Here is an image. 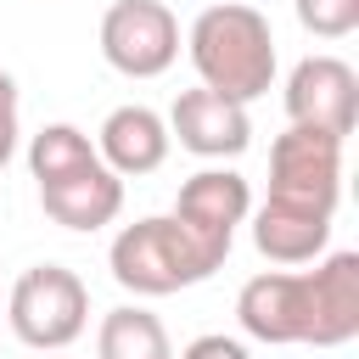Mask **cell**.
Masks as SVG:
<instances>
[{
    "instance_id": "obj_1",
    "label": "cell",
    "mask_w": 359,
    "mask_h": 359,
    "mask_svg": "<svg viewBox=\"0 0 359 359\" xmlns=\"http://www.w3.org/2000/svg\"><path fill=\"white\" fill-rule=\"evenodd\" d=\"M191 67L208 90L230 95V101H258L275 84V34L269 17L241 6V0H219L208 11H196L191 34Z\"/></svg>"
},
{
    "instance_id": "obj_2",
    "label": "cell",
    "mask_w": 359,
    "mask_h": 359,
    "mask_svg": "<svg viewBox=\"0 0 359 359\" xmlns=\"http://www.w3.org/2000/svg\"><path fill=\"white\" fill-rule=\"evenodd\" d=\"M107 269L123 292L135 297H168V292H185V286H202L219 264L191 241V230L174 219V213H151V219H135L112 236L107 247Z\"/></svg>"
},
{
    "instance_id": "obj_3",
    "label": "cell",
    "mask_w": 359,
    "mask_h": 359,
    "mask_svg": "<svg viewBox=\"0 0 359 359\" xmlns=\"http://www.w3.org/2000/svg\"><path fill=\"white\" fill-rule=\"evenodd\" d=\"M6 325H11V337H17L22 348L62 353V348L79 342L84 325H90V292H84V280H79L67 264H28V269L11 280Z\"/></svg>"
},
{
    "instance_id": "obj_4",
    "label": "cell",
    "mask_w": 359,
    "mask_h": 359,
    "mask_svg": "<svg viewBox=\"0 0 359 359\" xmlns=\"http://www.w3.org/2000/svg\"><path fill=\"white\" fill-rule=\"evenodd\" d=\"M342 196V140L309 123H286L269 146V202H292L309 213H337Z\"/></svg>"
},
{
    "instance_id": "obj_5",
    "label": "cell",
    "mask_w": 359,
    "mask_h": 359,
    "mask_svg": "<svg viewBox=\"0 0 359 359\" xmlns=\"http://www.w3.org/2000/svg\"><path fill=\"white\" fill-rule=\"evenodd\" d=\"M101 56L123 79H157L180 56V22L163 0H112L101 17Z\"/></svg>"
},
{
    "instance_id": "obj_6",
    "label": "cell",
    "mask_w": 359,
    "mask_h": 359,
    "mask_svg": "<svg viewBox=\"0 0 359 359\" xmlns=\"http://www.w3.org/2000/svg\"><path fill=\"white\" fill-rule=\"evenodd\" d=\"M247 213H252V191H247V180H241L236 168H202V174H191V180L180 185V196H174V219L191 230V241H196L213 264L230 258L236 230L247 224Z\"/></svg>"
},
{
    "instance_id": "obj_7",
    "label": "cell",
    "mask_w": 359,
    "mask_h": 359,
    "mask_svg": "<svg viewBox=\"0 0 359 359\" xmlns=\"http://www.w3.org/2000/svg\"><path fill=\"white\" fill-rule=\"evenodd\" d=\"M359 337V252H325L303 269V342L342 348Z\"/></svg>"
},
{
    "instance_id": "obj_8",
    "label": "cell",
    "mask_w": 359,
    "mask_h": 359,
    "mask_svg": "<svg viewBox=\"0 0 359 359\" xmlns=\"http://www.w3.org/2000/svg\"><path fill=\"white\" fill-rule=\"evenodd\" d=\"M286 118L348 140L359 118V73L342 56H303L286 79Z\"/></svg>"
},
{
    "instance_id": "obj_9",
    "label": "cell",
    "mask_w": 359,
    "mask_h": 359,
    "mask_svg": "<svg viewBox=\"0 0 359 359\" xmlns=\"http://www.w3.org/2000/svg\"><path fill=\"white\" fill-rule=\"evenodd\" d=\"M168 140H180L196 157H241L252 146L247 101H230V95L196 84V90L174 95V107H168Z\"/></svg>"
},
{
    "instance_id": "obj_10",
    "label": "cell",
    "mask_w": 359,
    "mask_h": 359,
    "mask_svg": "<svg viewBox=\"0 0 359 359\" xmlns=\"http://www.w3.org/2000/svg\"><path fill=\"white\" fill-rule=\"evenodd\" d=\"M39 208L62 224V230H101L123 213V180L101 163V151L67 174L39 180Z\"/></svg>"
},
{
    "instance_id": "obj_11",
    "label": "cell",
    "mask_w": 359,
    "mask_h": 359,
    "mask_svg": "<svg viewBox=\"0 0 359 359\" xmlns=\"http://www.w3.org/2000/svg\"><path fill=\"white\" fill-rule=\"evenodd\" d=\"M236 320L252 342H303V269H264L236 292Z\"/></svg>"
},
{
    "instance_id": "obj_12",
    "label": "cell",
    "mask_w": 359,
    "mask_h": 359,
    "mask_svg": "<svg viewBox=\"0 0 359 359\" xmlns=\"http://www.w3.org/2000/svg\"><path fill=\"white\" fill-rule=\"evenodd\" d=\"M168 146H174V140H168V118H157V112L140 107V101L112 107V112L101 118V135H95V151H101V163H107L118 180H140V174L163 168Z\"/></svg>"
},
{
    "instance_id": "obj_13",
    "label": "cell",
    "mask_w": 359,
    "mask_h": 359,
    "mask_svg": "<svg viewBox=\"0 0 359 359\" xmlns=\"http://www.w3.org/2000/svg\"><path fill=\"white\" fill-rule=\"evenodd\" d=\"M331 241V213H309L292 202H269L252 213V247L269 264H314Z\"/></svg>"
},
{
    "instance_id": "obj_14",
    "label": "cell",
    "mask_w": 359,
    "mask_h": 359,
    "mask_svg": "<svg viewBox=\"0 0 359 359\" xmlns=\"http://www.w3.org/2000/svg\"><path fill=\"white\" fill-rule=\"evenodd\" d=\"M95 359H174V342L163 331V320L140 303L107 309L101 331H95Z\"/></svg>"
},
{
    "instance_id": "obj_15",
    "label": "cell",
    "mask_w": 359,
    "mask_h": 359,
    "mask_svg": "<svg viewBox=\"0 0 359 359\" xmlns=\"http://www.w3.org/2000/svg\"><path fill=\"white\" fill-rule=\"evenodd\" d=\"M95 157V140L79 129V123H45L34 140H28V174L34 180H50V174H67L79 163Z\"/></svg>"
},
{
    "instance_id": "obj_16",
    "label": "cell",
    "mask_w": 359,
    "mask_h": 359,
    "mask_svg": "<svg viewBox=\"0 0 359 359\" xmlns=\"http://www.w3.org/2000/svg\"><path fill=\"white\" fill-rule=\"evenodd\" d=\"M292 6L314 39H348L359 28V0H292Z\"/></svg>"
},
{
    "instance_id": "obj_17",
    "label": "cell",
    "mask_w": 359,
    "mask_h": 359,
    "mask_svg": "<svg viewBox=\"0 0 359 359\" xmlns=\"http://www.w3.org/2000/svg\"><path fill=\"white\" fill-rule=\"evenodd\" d=\"M180 359H252V348L241 337H224V331H208V337H191L180 348Z\"/></svg>"
},
{
    "instance_id": "obj_18",
    "label": "cell",
    "mask_w": 359,
    "mask_h": 359,
    "mask_svg": "<svg viewBox=\"0 0 359 359\" xmlns=\"http://www.w3.org/2000/svg\"><path fill=\"white\" fill-rule=\"evenodd\" d=\"M17 151V79L0 73V168L11 163Z\"/></svg>"
},
{
    "instance_id": "obj_19",
    "label": "cell",
    "mask_w": 359,
    "mask_h": 359,
    "mask_svg": "<svg viewBox=\"0 0 359 359\" xmlns=\"http://www.w3.org/2000/svg\"><path fill=\"white\" fill-rule=\"evenodd\" d=\"M56 359H62V353H56Z\"/></svg>"
}]
</instances>
